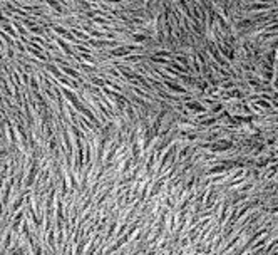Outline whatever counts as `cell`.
Instances as JSON below:
<instances>
[{"label": "cell", "instance_id": "7a4b0ae2", "mask_svg": "<svg viewBox=\"0 0 278 255\" xmlns=\"http://www.w3.org/2000/svg\"><path fill=\"white\" fill-rule=\"evenodd\" d=\"M186 106L189 107V109H193V111H199V112H204V111H206V107L201 106L198 101H191V102H188Z\"/></svg>", "mask_w": 278, "mask_h": 255}, {"label": "cell", "instance_id": "6da1fadb", "mask_svg": "<svg viewBox=\"0 0 278 255\" xmlns=\"http://www.w3.org/2000/svg\"><path fill=\"white\" fill-rule=\"evenodd\" d=\"M37 170H39V165H37V161L30 166V170H29V176H27V180H25V186H30L34 183V180H35V176H37Z\"/></svg>", "mask_w": 278, "mask_h": 255}]
</instances>
